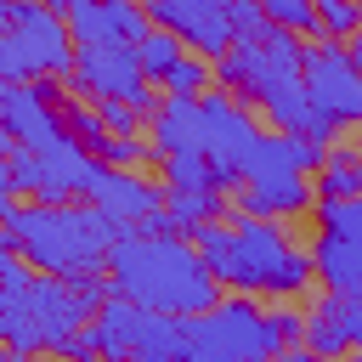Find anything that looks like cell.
<instances>
[{
    "label": "cell",
    "instance_id": "6da1fadb",
    "mask_svg": "<svg viewBox=\"0 0 362 362\" xmlns=\"http://www.w3.org/2000/svg\"><path fill=\"white\" fill-rule=\"evenodd\" d=\"M192 243L209 260V272L221 277V288H232V294L294 300L317 277L311 249H300L283 221H260V215H238L232 226L204 221V226H192Z\"/></svg>",
    "mask_w": 362,
    "mask_h": 362
},
{
    "label": "cell",
    "instance_id": "7a4b0ae2",
    "mask_svg": "<svg viewBox=\"0 0 362 362\" xmlns=\"http://www.w3.org/2000/svg\"><path fill=\"white\" fill-rule=\"evenodd\" d=\"M0 221H6L0 226V249H17V255H28L34 272H57V277L107 266L113 243L130 232L119 215H107L90 198H68V204H34L28 198L23 204V198L6 192Z\"/></svg>",
    "mask_w": 362,
    "mask_h": 362
},
{
    "label": "cell",
    "instance_id": "3957f363",
    "mask_svg": "<svg viewBox=\"0 0 362 362\" xmlns=\"http://www.w3.org/2000/svg\"><path fill=\"white\" fill-rule=\"evenodd\" d=\"M107 277L113 294H130L136 305L170 317H198L221 300V277L209 272L192 238H153L130 226L107 255Z\"/></svg>",
    "mask_w": 362,
    "mask_h": 362
},
{
    "label": "cell",
    "instance_id": "277c9868",
    "mask_svg": "<svg viewBox=\"0 0 362 362\" xmlns=\"http://www.w3.org/2000/svg\"><path fill=\"white\" fill-rule=\"evenodd\" d=\"M79 62V40L62 11L45 0H0V85L68 79Z\"/></svg>",
    "mask_w": 362,
    "mask_h": 362
},
{
    "label": "cell",
    "instance_id": "5b68a950",
    "mask_svg": "<svg viewBox=\"0 0 362 362\" xmlns=\"http://www.w3.org/2000/svg\"><path fill=\"white\" fill-rule=\"evenodd\" d=\"M0 192L11 198H34V204H68V198H85L90 175H96V153L79 141V136H62L51 147H23V141H6L0 136Z\"/></svg>",
    "mask_w": 362,
    "mask_h": 362
},
{
    "label": "cell",
    "instance_id": "8992f818",
    "mask_svg": "<svg viewBox=\"0 0 362 362\" xmlns=\"http://www.w3.org/2000/svg\"><path fill=\"white\" fill-rule=\"evenodd\" d=\"M187 351L198 362H277L283 339L255 294H221L209 311L187 317Z\"/></svg>",
    "mask_w": 362,
    "mask_h": 362
},
{
    "label": "cell",
    "instance_id": "52a82bcc",
    "mask_svg": "<svg viewBox=\"0 0 362 362\" xmlns=\"http://www.w3.org/2000/svg\"><path fill=\"white\" fill-rule=\"evenodd\" d=\"M68 90H74L79 102H107V96L136 102L141 119L158 113V96H153V79L141 74L136 45H119V40H113V45H79V62H74V74H68Z\"/></svg>",
    "mask_w": 362,
    "mask_h": 362
},
{
    "label": "cell",
    "instance_id": "ba28073f",
    "mask_svg": "<svg viewBox=\"0 0 362 362\" xmlns=\"http://www.w3.org/2000/svg\"><path fill=\"white\" fill-rule=\"evenodd\" d=\"M317 283L362 300V198H317Z\"/></svg>",
    "mask_w": 362,
    "mask_h": 362
},
{
    "label": "cell",
    "instance_id": "9c48e42d",
    "mask_svg": "<svg viewBox=\"0 0 362 362\" xmlns=\"http://www.w3.org/2000/svg\"><path fill=\"white\" fill-rule=\"evenodd\" d=\"M198 113H204V153H209V164H215V187H221V192L243 187V164H249L255 141L266 136V130L255 124L249 102L215 85L209 96H198Z\"/></svg>",
    "mask_w": 362,
    "mask_h": 362
},
{
    "label": "cell",
    "instance_id": "30bf717a",
    "mask_svg": "<svg viewBox=\"0 0 362 362\" xmlns=\"http://www.w3.org/2000/svg\"><path fill=\"white\" fill-rule=\"evenodd\" d=\"M305 90L322 124L334 130H362V74L339 40H311L305 45Z\"/></svg>",
    "mask_w": 362,
    "mask_h": 362
},
{
    "label": "cell",
    "instance_id": "8fae6325",
    "mask_svg": "<svg viewBox=\"0 0 362 362\" xmlns=\"http://www.w3.org/2000/svg\"><path fill=\"white\" fill-rule=\"evenodd\" d=\"M0 130L6 141L23 147H51L68 136V119L57 107V79H28V85H6L0 90Z\"/></svg>",
    "mask_w": 362,
    "mask_h": 362
},
{
    "label": "cell",
    "instance_id": "7c38bea8",
    "mask_svg": "<svg viewBox=\"0 0 362 362\" xmlns=\"http://www.w3.org/2000/svg\"><path fill=\"white\" fill-rule=\"evenodd\" d=\"M232 6H238V0H147L153 23L170 28V34H181L187 51H198V57H209V62L238 45V34H232Z\"/></svg>",
    "mask_w": 362,
    "mask_h": 362
},
{
    "label": "cell",
    "instance_id": "4fadbf2b",
    "mask_svg": "<svg viewBox=\"0 0 362 362\" xmlns=\"http://www.w3.org/2000/svg\"><path fill=\"white\" fill-rule=\"evenodd\" d=\"M85 198L102 204L107 215H119L124 226H136V221H147L153 209H164V187H158V181H147L141 170H113V164H96Z\"/></svg>",
    "mask_w": 362,
    "mask_h": 362
},
{
    "label": "cell",
    "instance_id": "5bb4252c",
    "mask_svg": "<svg viewBox=\"0 0 362 362\" xmlns=\"http://www.w3.org/2000/svg\"><path fill=\"white\" fill-rule=\"evenodd\" d=\"M232 215H260V221H294L311 209V181L305 175H283V181H243L226 192Z\"/></svg>",
    "mask_w": 362,
    "mask_h": 362
},
{
    "label": "cell",
    "instance_id": "9a60e30c",
    "mask_svg": "<svg viewBox=\"0 0 362 362\" xmlns=\"http://www.w3.org/2000/svg\"><path fill=\"white\" fill-rule=\"evenodd\" d=\"M147 141L158 147V158H170V153H204V113H198V102L164 96L158 113L147 119Z\"/></svg>",
    "mask_w": 362,
    "mask_h": 362
},
{
    "label": "cell",
    "instance_id": "2e32d148",
    "mask_svg": "<svg viewBox=\"0 0 362 362\" xmlns=\"http://www.w3.org/2000/svg\"><path fill=\"white\" fill-rule=\"evenodd\" d=\"M305 345L317 351V356H351V334H345V322H339V300H334V288L328 294H317L311 305H305Z\"/></svg>",
    "mask_w": 362,
    "mask_h": 362
},
{
    "label": "cell",
    "instance_id": "e0dca14e",
    "mask_svg": "<svg viewBox=\"0 0 362 362\" xmlns=\"http://www.w3.org/2000/svg\"><path fill=\"white\" fill-rule=\"evenodd\" d=\"M317 198H362V147H328L317 170Z\"/></svg>",
    "mask_w": 362,
    "mask_h": 362
},
{
    "label": "cell",
    "instance_id": "ac0fdd59",
    "mask_svg": "<svg viewBox=\"0 0 362 362\" xmlns=\"http://www.w3.org/2000/svg\"><path fill=\"white\" fill-rule=\"evenodd\" d=\"M164 204L187 221V238H192V226H204V221H221L232 204H226V192L221 187H164Z\"/></svg>",
    "mask_w": 362,
    "mask_h": 362
},
{
    "label": "cell",
    "instance_id": "d6986e66",
    "mask_svg": "<svg viewBox=\"0 0 362 362\" xmlns=\"http://www.w3.org/2000/svg\"><path fill=\"white\" fill-rule=\"evenodd\" d=\"M158 90H164V96H187V102H198V96H209V90H215V62H209V57H198V51H187V57L158 79Z\"/></svg>",
    "mask_w": 362,
    "mask_h": 362
},
{
    "label": "cell",
    "instance_id": "ffe728a7",
    "mask_svg": "<svg viewBox=\"0 0 362 362\" xmlns=\"http://www.w3.org/2000/svg\"><path fill=\"white\" fill-rule=\"evenodd\" d=\"M136 57H141V74H147V79H153V85H158V79H164V74H170V68H175V62H181V57H187V40H181V34H170V28H158V23H153V34H147V40H141V45H136Z\"/></svg>",
    "mask_w": 362,
    "mask_h": 362
},
{
    "label": "cell",
    "instance_id": "44dd1931",
    "mask_svg": "<svg viewBox=\"0 0 362 362\" xmlns=\"http://www.w3.org/2000/svg\"><path fill=\"white\" fill-rule=\"evenodd\" d=\"M362 28V0H317V40H351Z\"/></svg>",
    "mask_w": 362,
    "mask_h": 362
},
{
    "label": "cell",
    "instance_id": "7402d4cb",
    "mask_svg": "<svg viewBox=\"0 0 362 362\" xmlns=\"http://www.w3.org/2000/svg\"><path fill=\"white\" fill-rule=\"evenodd\" d=\"M68 28H74L79 45H113V40H119L113 23H107V6H102V0H79V6L68 11Z\"/></svg>",
    "mask_w": 362,
    "mask_h": 362
},
{
    "label": "cell",
    "instance_id": "603a6c76",
    "mask_svg": "<svg viewBox=\"0 0 362 362\" xmlns=\"http://www.w3.org/2000/svg\"><path fill=\"white\" fill-rule=\"evenodd\" d=\"M153 153H158V147L141 141V136H102V141H96V158L113 164V170H141Z\"/></svg>",
    "mask_w": 362,
    "mask_h": 362
},
{
    "label": "cell",
    "instance_id": "cb8c5ba5",
    "mask_svg": "<svg viewBox=\"0 0 362 362\" xmlns=\"http://www.w3.org/2000/svg\"><path fill=\"white\" fill-rule=\"evenodd\" d=\"M164 187H215L209 153H170L164 158Z\"/></svg>",
    "mask_w": 362,
    "mask_h": 362
},
{
    "label": "cell",
    "instance_id": "d4e9b609",
    "mask_svg": "<svg viewBox=\"0 0 362 362\" xmlns=\"http://www.w3.org/2000/svg\"><path fill=\"white\" fill-rule=\"evenodd\" d=\"M260 6H266V23H272V28L317 34V0H260Z\"/></svg>",
    "mask_w": 362,
    "mask_h": 362
},
{
    "label": "cell",
    "instance_id": "484cf974",
    "mask_svg": "<svg viewBox=\"0 0 362 362\" xmlns=\"http://www.w3.org/2000/svg\"><path fill=\"white\" fill-rule=\"evenodd\" d=\"M62 119H68V136H79L90 153H96V141L107 136V124H102L96 102H62Z\"/></svg>",
    "mask_w": 362,
    "mask_h": 362
},
{
    "label": "cell",
    "instance_id": "4316f807",
    "mask_svg": "<svg viewBox=\"0 0 362 362\" xmlns=\"http://www.w3.org/2000/svg\"><path fill=\"white\" fill-rule=\"evenodd\" d=\"M266 317H272V328H277V339H283V351H294V345H305V311H294L288 300H272V305H266Z\"/></svg>",
    "mask_w": 362,
    "mask_h": 362
},
{
    "label": "cell",
    "instance_id": "83f0119b",
    "mask_svg": "<svg viewBox=\"0 0 362 362\" xmlns=\"http://www.w3.org/2000/svg\"><path fill=\"white\" fill-rule=\"evenodd\" d=\"M96 113H102L107 136H136V124H141V107H136V102H119V96L96 102Z\"/></svg>",
    "mask_w": 362,
    "mask_h": 362
},
{
    "label": "cell",
    "instance_id": "f1b7e54d",
    "mask_svg": "<svg viewBox=\"0 0 362 362\" xmlns=\"http://www.w3.org/2000/svg\"><path fill=\"white\" fill-rule=\"evenodd\" d=\"M266 28H272V23H266V6H260V0H238V6H232V34H238V40H260Z\"/></svg>",
    "mask_w": 362,
    "mask_h": 362
},
{
    "label": "cell",
    "instance_id": "f546056e",
    "mask_svg": "<svg viewBox=\"0 0 362 362\" xmlns=\"http://www.w3.org/2000/svg\"><path fill=\"white\" fill-rule=\"evenodd\" d=\"M277 362H334V356H317V351H311V345H294V351H283V356H277Z\"/></svg>",
    "mask_w": 362,
    "mask_h": 362
},
{
    "label": "cell",
    "instance_id": "4dcf8cb0",
    "mask_svg": "<svg viewBox=\"0 0 362 362\" xmlns=\"http://www.w3.org/2000/svg\"><path fill=\"white\" fill-rule=\"evenodd\" d=\"M345 51H351V62H356V74H362V28H356V34L345 40Z\"/></svg>",
    "mask_w": 362,
    "mask_h": 362
},
{
    "label": "cell",
    "instance_id": "1f68e13d",
    "mask_svg": "<svg viewBox=\"0 0 362 362\" xmlns=\"http://www.w3.org/2000/svg\"><path fill=\"white\" fill-rule=\"evenodd\" d=\"M45 6H51V11H62V17H68V11H74V6H79V0H45Z\"/></svg>",
    "mask_w": 362,
    "mask_h": 362
},
{
    "label": "cell",
    "instance_id": "d6a6232c",
    "mask_svg": "<svg viewBox=\"0 0 362 362\" xmlns=\"http://www.w3.org/2000/svg\"><path fill=\"white\" fill-rule=\"evenodd\" d=\"M6 362H34V356H17V351H6ZM40 362H45V351H40ZM68 362V356H62Z\"/></svg>",
    "mask_w": 362,
    "mask_h": 362
},
{
    "label": "cell",
    "instance_id": "836d02e7",
    "mask_svg": "<svg viewBox=\"0 0 362 362\" xmlns=\"http://www.w3.org/2000/svg\"><path fill=\"white\" fill-rule=\"evenodd\" d=\"M175 362H198V356H192V351H181V356H175Z\"/></svg>",
    "mask_w": 362,
    "mask_h": 362
}]
</instances>
